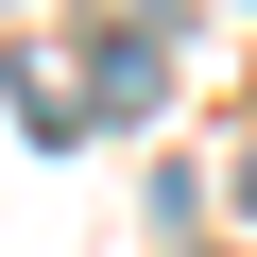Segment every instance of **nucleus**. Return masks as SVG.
<instances>
[{
  "mask_svg": "<svg viewBox=\"0 0 257 257\" xmlns=\"http://www.w3.org/2000/svg\"><path fill=\"white\" fill-rule=\"evenodd\" d=\"M86 86H103V103H120V120H155V86H172V52H155V35H138V18H120V35H103V69H86Z\"/></svg>",
  "mask_w": 257,
  "mask_h": 257,
  "instance_id": "f257e3e1",
  "label": "nucleus"
},
{
  "mask_svg": "<svg viewBox=\"0 0 257 257\" xmlns=\"http://www.w3.org/2000/svg\"><path fill=\"white\" fill-rule=\"evenodd\" d=\"M240 223H257V155H240Z\"/></svg>",
  "mask_w": 257,
  "mask_h": 257,
  "instance_id": "f03ea898",
  "label": "nucleus"
}]
</instances>
